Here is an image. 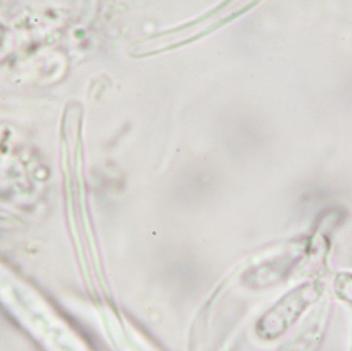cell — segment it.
Wrapping results in <instances>:
<instances>
[{
  "label": "cell",
  "instance_id": "cell-1",
  "mask_svg": "<svg viewBox=\"0 0 352 351\" xmlns=\"http://www.w3.org/2000/svg\"><path fill=\"white\" fill-rule=\"evenodd\" d=\"M324 284L314 280L302 282L287 293L265 315L258 325V332L266 339H274L285 333L310 307L322 299Z\"/></svg>",
  "mask_w": 352,
  "mask_h": 351
},
{
  "label": "cell",
  "instance_id": "cell-2",
  "mask_svg": "<svg viewBox=\"0 0 352 351\" xmlns=\"http://www.w3.org/2000/svg\"><path fill=\"white\" fill-rule=\"evenodd\" d=\"M318 308L310 315L303 331L291 344V351H316L324 335L330 315L331 303L329 300L318 302Z\"/></svg>",
  "mask_w": 352,
  "mask_h": 351
}]
</instances>
